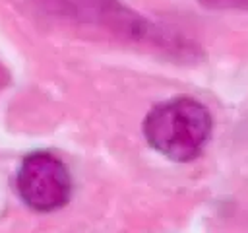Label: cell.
Instances as JSON below:
<instances>
[{
  "label": "cell",
  "mask_w": 248,
  "mask_h": 233,
  "mask_svg": "<svg viewBox=\"0 0 248 233\" xmlns=\"http://www.w3.org/2000/svg\"><path fill=\"white\" fill-rule=\"evenodd\" d=\"M213 130L209 109L192 99L176 97L155 105L143 120L147 144L170 161L186 163L196 159Z\"/></svg>",
  "instance_id": "obj_1"
},
{
  "label": "cell",
  "mask_w": 248,
  "mask_h": 233,
  "mask_svg": "<svg viewBox=\"0 0 248 233\" xmlns=\"http://www.w3.org/2000/svg\"><path fill=\"white\" fill-rule=\"evenodd\" d=\"M16 188L27 208L35 212H54L68 204L72 177L54 153L33 151L23 157L16 173Z\"/></svg>",
  "instance_id": "obj_2"
}]
</instances>
